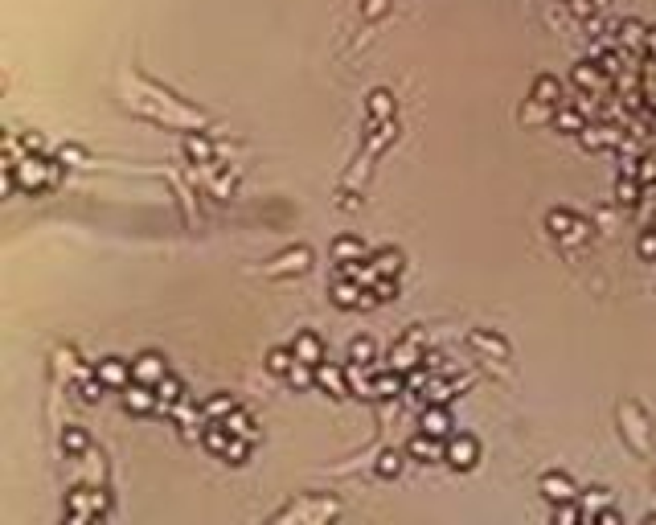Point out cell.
Here are the masks:
<instances>
[{
	"label": "cell",
	"instance_id": "cell-31",
	"mask_svg": "<svg viewBox=\"0 0 656 525\" xmlns=\"http://www.w3.org/2000/svg\"><path fill=\"white\" fill-rule=\"evenodd\" d=\"M295 365V353H292V345H283V349H271L267 353V369L275 377H287V369Z\"/></svg>",
	"mask_w": 656,
	"mask_h": 525
},
{
	"label": "cell",
	"instance_id": "cell-20",
	"mask_svg": "<svg viewBox=\"0 0 656 525\" xmlns=\"http://www.w3.org/2000/svg\"><path fill=\"white\" fill-rule=\"evenodd\" d=\"M222 423L230 427V431H234V435H238V439H259V423H255V414H246L242 407L234 410V414H226V419H222Z\"/></svg>",
	"mask_w": 656,
	"mask_h": 525
},
{
	"label": "cell",
	"instance_id": "cell-2",
	"mask_svg": "<svg viewBox=\"0 0 656 525\" xmlns=\"http://www.w3.org/2000/svg\"><path fill=\"white\" fill-rule=\"evenodd\" d=\"M13 173H16V185H21L25 193H46V189H53V185L62 180V164L46 160L41 152H29L25 160L13 164Z\"/></svg>",
	"mask_w": 656,
	"mask_h": 525
},
{
	"label": "cell",
	"instance_id": "cell-8",
	"mask_svg": "<svg viewBox=\"0 0 656 525\" xmlns=\"http://www.w3.org/2000/svg\"><path fill=\"white\" fill-rule=\"evenodd\" d=\"M123 394V407L131 410V414H152V410H160V394H156V386H148V382H131L128 390H119Z\"/></svg>",
	"mask_w": 656,
	"mask_h": 525
},
{
	"label": "cell",
	"instance_id": "cell-7",
	"mask_svg": "<svg viewBox=\"0 0 656 525\" xmlns=\"http://www.w3.org/2000/svg\"><path fill=\"white\" fill-rule=\"evenodd\" d=\"M312 262V250L308 246H292V250H283L275 262H267V275L271 279H283V275H304Z\"/></svg>",
	"mask_w": 656,
	"mask_h": 525
},
{
	"label": "cell",
	"instance_id": "cell-28",
	"mask_svg": "<svg viewBox=\"0 0 656 525\" xmlns=\"http://www.w3.org/2000/svg\"><path fill=\"white\" fill-rule=\"evenodd\" d=\"M156 394H160V407H164V410H173L180 398H185V386H180L173 374H164L160 382H156Z\"/></svg>",
	"mask_w": 656,
	"mask_h": 525
},
{
	"label": "cell",
	"instance_id": "cell-38",
	"mask_svg": "<svg viewBox=\"0 0 656 525\" xmlns=\"http://www.w3.org/2000/svg\"><path fill=\"white\" fill-rule=\"evenodd\" d=\"M640 255L644 259H656V230H644L640 234Z\"/></svg>",
	"mask_w": 656,
	"mask_h": 525
},
{
	"label": "cell",
	"instance_id": "cell-35",
	"mask_svg": "<svg viewBox=\"0 0 656 525\" xmlns=\"http://www.w3.org/2000/svg\"><path fill=\"white\" fill-rule=\"evenodd\" d=\"M615 201H620V205H632V201H640V185H636V177H627V180L620 177V185H615Z\"/></svg>",
	"mask_w": 656,
	"mask_h": 525
},
{
	"label": "cell",
	"instance_id": "cell-21",
	"mask_svg": "<svg viewBox=\"0 0 656 525\" xmlns=\"http://www.w3.org/2000/svg\"><path fill=\"white\" fill-rule=\"evenodd\" d=\"M558 95H562V86H558L554 74H538V78H533V95H529L533 103H541V107H554Z\"/></svg>",
	"mask_w": 656,
	"mask_h": 525
},
{
	"label": "cell",
	"instance_id": "cell-13",
	"mask_svg": "<svg viewBox=\"0 0 656 525\" xmlns=\"http://www.w3.org/2000/svg\"><path fill=\"white\" fill-rule=\"evenodd\" d=\"M316 386H320L324 394H332V398H349V374H344L341 365L320 361V365H316Z\"/></svg>",
	"mask_w": 656,
	"mask_h": 525
},
{
	"label": "cell",
	"instance_id": "cell-22",
	"mask_svg": "<svg viewBox=\"0 0 656 525\" xmlns=\"http://www.w3.org/2000/svg\"><path fill=\"white\" fill-rule=\"evenodd\" d=\"M369 262H374L377 275H398V271H402V250L381 246V250H374V255H369Z\"/></svg>",
	"mask_w": 656,
	"mask_h": 525
},
{
	"label": "cell",
	"instance_id": "cell-33",
	"mask_svg": "<svg viewBox=\"0 0 656 525\" xmlns=\"http://www.w3.org/2000/svg\"><path fill=\"white\" fill-rule=\"evenodd\" d=\"M623 414L632 419V427H627V435H632V447H636V452H648V439H644V419H640V410H636V407H623Z\"/></svg>",
	"mask_w": 656,
	"mask_h": 525
},
{
	"label": "cell",
	"instance_id": "cell-42",
	"mask_svg": "<svg viewBox=\"0 0 656 525\" xmlns=\"http://www.w3.org/2000/svg\"><path fill=\"white\" fill-rule=\"evenodd\" d=\"M644 41H648V49H656V29L648 33V37H644Z\"/></svg>",
	"mask_w": 656,
	"mask_h": 525
},
{
	"label": "cell",
	"instance_id": "cell-39",
	"mask_svg": "<svg viewBox=\"0 0 656 525\" xmlns=\"http://www.w3.org/2000/svg\"><path fill=\"white\" fill-rule=\"evenodd\" d=\"M620 37L627 41V46H636V41H644V25H636V21H627L620 29Z\"/></svg>",
	"mask_w": 656,
	"mask_h": 525
},
{
	"label": "cell",
	"instance_id": "cell-5",
	"mask_svg": "<svg viewBox=\"0 0 656 525\" xmlns=\"http://www.w3.org/2000/svg\"><path fill=\"white\" fill-rule=\"evenodd\" d=\"M426 357V349H423V332H406L402 341L390 349V369H398V374H410V369H419Z\"/></svg>",
	"mask_w": 656,
	"mask_h": 525
},
{
	"label": "cell",
	"instance_id": "cell-23",
	"mask_svg": "<svg viewBox=\"0 0 656 525\" xmlns=\"http://www.w3.org/2000/svg\"><path fill=\"white\" fill-rule=\"evenodd\" d=\"M238 410V398L234 394H210L205 402H201V414L205 419H226V414H234Z\"/></svg>",
	"mask_w": 656,
	"mask_h": 525
},
{
	"label": "cell",
	"instance_id": "cell-32",
	"mask_svg": "<svg viewBox=\"0 0 656 525\" xmlns=\"http://www.w3.org/2000/svg\"><path fill=\"white\" fill-rule=\"evenodd\" d=\"M374 357H377L374 337H353V345H349V361H357V365H374Z\"/></svg>",
	"mask_w": 656,
	"mask_h": 525
},
{
	"label": "cell",
	"instance_id": "cell-30",
	"mask_svg": "<svg viewBox=\"0 0 656 525\" xmlns=\"http://www.w3.org/2000/svg\"><path fill=\"white\" fill-rule=\"evenodd\" d=\"M185 156L197 164H213V144L205 136H185Z\"/></svg>",
	"mask_w": 656,
	"mask_h": 525
},
{
	"label": "cell",
	"instance_id": "cell-25",
	"mask_svg": "<svg viewBox=\"0 0 656 525\" xmlns=\"http://www.w3.org/2000/svg\"><path fill=\"white\" fill-rule=\"evenodd\" d=\"M394 136H398V123H394V119H377L374 131H369V140H365V152H369V156H374V152H381Z\"/></svg>",
	"mask_w": 656,
	"mask_h": 525
},
{
	"label": "cell",
	"instance_id": "cell-34",
	"mask_svg": "<svg viewBox=\"0 0 656 525\" xmlns=\"http://www.w3.org/2000/svg\"><path fill=\"white\" fill-rule=\"evenodd\" d=\"M369 292H374V300H377V304H390L394 295H398V275H377Z\"/></svg>",
	"mask_w": 656,
	"mask_h": 525
},
{
	"label": "cell",
	"instance_id": "cell-4",
	"mask_svg": "<svg viewBox=\"0 0 656 525\" xmlns=\"http://www.w3.org/2000/svg\"><path fill=\"white\" fill-rule=\"evenodd\" d=\"M443 459H447L456 472L476 468V459H480V443H476V435H468V431H451L447 443H443Z\"/></svg>",
	"mask_w": 656,
	"mask_h": 525
},
{
	"label": "cell",
	"instance_id": "cell-12",
	"mask_svg": "<svg viewBox=\"0 0 656 525\" xmlns=\"http://www.w3.org/2000/svg\"><path fill=\"white\" fill-rule=\"evenodd\" d=\"M451 414H447V407L443 402H426L423 414H419V431H426V435H435V439H447L451 435Z\"/></svg>",
	"mask_w": 656,
	"mask_h": 525
},
{
	"label": "cell",
	"instance_id": "cell-17",
	"mask_svg": "<svg viewBox=\"0 0 656 525\" xmlns=\"http://www.w3.org/2000/svg\"><path fill=\"white\" fill-rule=\"evenodd\" d=\"M374 250L361 243L357 234H341L337 243H332V262H361V259H369Z\"/></svg>",
	"mask_w": 656,
	"mask_h": 525
},
{
	"label": "cell",
	"instance_id": "cell-15",
	"mask_svg": "<svg viewBox=\"0 0 656 525\" xmlns=\"http://www.w3.org/2000/svg\"><path fill=\"white\" fill-rule=\"evenodd\" d=\"M292 353L299 361H308V365H320L324 361V341H320V332H312V328H299L292 341Z\"/></svg>",
	"mask_w": 656,
	"mask_h": 525
},
{
	"label": "cell",
	"instance_id": "cell-3",
	"mask_svg": "<svg viewBox=\"0 0 656 525\" xmlns=\"http://www.w3.org/2000/svg\"><path fill=\"white\" fill-rule=\"evenodd\" d=\"M107 509H111V496L107 489H78L66 496V521H95V517H107Z\"/></svg>",
	"mask_w": 656,
	"mask_h": 525
},
{
	"label": "cell",
	"instance_id": "cell-26",
	"mask_svg": "<svg viewBox=\"0 0 656 525\" xmlns=\"http://www.w3.org/2000/svg\"><path fill=\"white\" fill-rule=\"evenodd\" d=\"M550 123H554V131H578L587 128V119H583V111H574V107H558L554 115H550Z\"/></svg>",
	"mask_w": 656,
	"mask_h": 525
},
{
	"label": "cell",
	"instance_id": "cell-41",
	"mask_svg": "<svg viewBox=\"0 0 656 525\" xmlns=\"http://www.w3.org/2000/svg\"><path fill=\"white\" fill-rule=\"evenodd\" d=\"M644 168H636V180H656V160H640Z\"/></svg>",
	"mask_w": 656,
	"mask_h": 525
},
{
	"label": "cell",
	"instance_id": "cell-6",
	"mask_svg": "<svg viewBox=\"0 0 656 525\" xmlns=\"http://www.w3.org/2000/svg\"><path fill=\"white\" fill-rule=\"evenodd\" d=\"M545 226L554 230V238H562V243H583V238L590 234V226L583 222V218H574L570 210H550Z\"/></svg>",
	"mask_w": 656,
	"mask_h": 525
},
{
	"label": "cell",
	"instance_id": "cell-18",
	"mask_svg": "<svg viewBox=\"0 0 656 525\" xmlns=\"http://www.w3.org/2000/svg\"><path fill=\"white\" fill-rule=\"evenodd\" d=\"M328 295H332L337 308H361V304H365V287H361L357 279H337Z\"/></svg>",
	"mask_w": 656,
	"mask_h": 525
},
{
	"label": "cell",
	"instance_id": "cell-10",
	"mask_svg": "<svg viewBox=\"0 0 656 525\" xmlns=\"http://www.w3.org/2000/svg\"><path fill=\"white\" fill-rule=\"evenodd\" d=\"M164 374H168V361H164L156 349H148V353H140V357L131 361V382H148V386H156Z\"/></svg>",
	"mask_w": 656,
	"mask_h": 525
},
{
	"label": "cell",
	"instance_id": "cell-19",
	"mask_svg": "<svg viewBox=\"0 0 656 525\" xmlns=\"http://www.w3.org/2000/svg\"><path fill=\"white\" fill-rule=\"evenodd\" d=\"M398 394H406V374H398V369H377L374 374V398H398Z\"/></svg>",
	"mask_w": 656,
	"mask_h": 525
},
{
	"label": "cell",
	"instance_id": "cell-11",
	"mask_svg": "<svg viewBox=\"0 0 656 525\" xmlns=\"http://www.w3.org/2000/svg\"><path fill=\"white\" fill-rule=\"evenodd\" d=\"M541 496L550 501V505H562V501H578V489H574V480L566 472H545L541 476Z\"/></svg>",
	"mask_w": 656,
	"mask_h": 525
},
{
	"label": "cell",
	"instance_id": "cell-37",
	"mask_svg": "<svg viewBox=\"0 0 656 525\" xmlns=\"http://www.w3.org/2000/svg\"><path fill=\"white\" fill-rule=\"evenodd\" d=\"M386 9H390V0H365V4H361V16H365V21H377Z\"/></svg>",
	"mask_w": 656,
	"mask_h": 525
},
{
	"label": "cell",
	"instance_id": "cell-27",
	"mask_svg": "<svg viewBox=\"0 0 656 525\" xmlns=\"http://www.w3.org/2000/svg\"><path fill=\"white\" fill-rule=\"evenodd\" d=\"M365 107H369V119H374V123H377V119H394V111H398V103H394L390 91H374Z\"/></svg>",
	"mask_w": 656,
	"mask_h": 525
},
{
	"label": "cell",
	"instance_id": "cell-24",
	"mask_svg": "<svg viewBox=\"0 0 656 525\" xmlns=\"http://www.w3.org/2000/svg\"><path fill=\"white\" fill-rule=\"evenodd\" d=\"M62 452H66L70 459H74V456H86V452H91V435H86L82 427L70 423V427L62 431Z\"/></svg>",
	"mask_w": 656,
	"mask_h": 525
},
{
	"label": "cell",
	"instance_id": "cell-16",
	"mask_svg": "<svg viewBox=\"0 0 656 525\" xmlns=\"http://www.w3.org/2000/svg\"><path fill=\"white\" fill-rule=\"evenodd\" d=\"M406 456H410V459H419V464H435V459H443V443L435 439V435L419 431V435H410Z\"/></svg>",
	"mask_w": 656,
	"mask_h": 525
},
{
	"label": "cell",
	"instance_id": "cell-43",
	"mask_svg": "<svg viewBox=\"0 0 656 525\" xmlns=\"http://www.w3.org/2000/svg\"><path fill=\"white\" fill-rule=\"evenodd\" d=\"M566 4H570V0H566Z\"/></svg>",
	"mask_w": 656,
	"mask_h": 525
},
{
	"label": "cell",
	"instance_id": "cell-9",
	"mask_svg": "<svg viewBox=\"0 0 656 525\" xmlns=\"http://www.w3.org/2000/svg\"><path fill=\"white\" fill-rule=\"evenodd\" d=\"M91 374L103 377V386H107V390H128V386H131V361H123V357H103Z\"/></svg>",
	"mask_w": 656,
	"mask_h": 525
},
{
	"label": "cell",
	"instance_id": "cell-1",
	"mask_svg": "<svg viewBox=\"0 0 656 525\" xmlns=\"http://www.w3.org/2000/svg\"><path fill=\"white\" fill-rule=\"evenodd\" d=\"M201 443H205V452L222 456L226 464H246V456H250V439H238L222 419H205L201 423Z\"/></svg>",
	"mask_w": 656,
	"mask_h": 525
},
{
	"label": "cell",
	"instance_id": "cell-14",
	"mask_svg": "<svg viewBox=\"0 0 656 525\" xmlns=\"http://www.w3.org/2000/svg\"><path fill=\"white\" fill-rule=\"evenodd\" d=\"M468 345H472V349H480V353H484V357H496V361H508V341L505 337H501V332H484V328H472V332H468Z\"/></svg>",
	"mask_w": 656,
	"mask_h": 525
},
{
	"label": "cell",
	"instance_id": "cell-29",
	"mask_svg": "<svg viewBox=\"0 0 656 525\" xmlns=\"http://www.w3.org/2000/svg\"><path fill=\"white\" fill-rule=\"evenodd\" d=\"M402 459H406V452H398V447H386V452L377 456L374 472H377V476H386V480H390V476H398V472H402Z\"/></svg>",
	"mask_w": 656,
	"mask_h": 525
},
{
	"label": "cell",
	"instance_id": "cell-36",
	"mask_svg": "<svg viewBox=\"0 0 656 525\" xmlns=\"http://www.w3.org/2000/svg\"><path fill=\"white\" fill-rule=\"evenodd\" d=\"M574 82H578V86H595V82H599V70H595L590 62H583L578 70H574Z\"/></svg>",
	"mask_w": 656,
	"mask_h": 525
},
{
	"label": "cell",
	"instance_id": "cell-40",
	"mask_svg": "<svg viewBox=\"0 0 656 525\" xmlns=\"http://www.w3.org/2000/svg\"><path fill=\"white\" fill-rule=\"evenodd\" d=\"M21 148H25V152H41V148H46V140H41L37 131H29V136H21Z\"/></svg>",
	"mask_w": 656,
	"mask_h": 525
}]
</instances>
